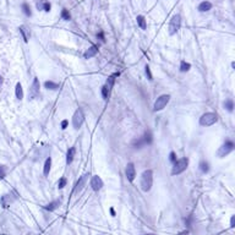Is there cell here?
<instances>
[{
	"label": "cell",
	"instance_id": "cell-35",
	"mask_svg": "<svg viewBox=\"0 0 235 235\" xmlns=\"http://www.w3.org/2000/svg\"><path fill=\"white\" fill-rule=\"evenodd\" d=\"M45 2H48V0H37V4H36V5H37V9L39 10V9H41V6H42V4H43V3H45Z\"/></svg>",
	"mask_w": 235,
	"mask_h": 235
},
{
	"label": "cell",
	"instance_id": "cell-25",
	"mask_svg": "<svg viewBox=\"0 0 235 235\" xmlns=\"http://www.w3.org/2000/svg\"><path fill=\"white\" fill-rule=\"evenodd\" d=\"M200 169H201V171L202 173H208L210 171V163L208 162H206V161H201V163H200Z\"/></svg>",
	"mask_w": 235,
	"mask_h": 235
},
{
	"label": "cell",
	"instance_id": "cell-14",
	"mask_svg": "<svg viewBox=\"0 0 235 235\" xmlns=\"http://www.w3.org/2000/svg\"><path fill=\"white\" fill-rule=\"evenodd\" d=\"M75 154H76V148L75 147H71V148H69L68 153H66V164H71L74 162V158H75Z\"/></svg>",
	"mask_w": 235,
	"mask_h": 235
},
{
	"label": "cell",
	"instance_id": "cell-38",
	"mask_svg": "<svg viewBox=\"0 0 235 235\" xmlns=\"http://www.w3.org/2000/svg\"><path fill=\"white\" fill-rule=\"evenodd\" d=\"M234 220H235V217L231 216V219H230V227H231V228H234Z\"/></svg>",
	"mask_w": 235,
	"mask_h": 235
},
{
	"label": "cell",
	"instance_id": "cell-23",
	"mask_svg": "<svg viewBox=\"0 0 235 235\" xmlns=\"http://www.w3.org/2000/svg\"><path fill=\"white\" fill-rule=\"evenodd\" d=\"M50 168H51V158L49 157V158H47V161H45V163H44V168H43V173H44L45 176L49 175Z\"/></svg>",
	"mask_w": 235,
	"mask_h": 235
},
{
	"label": "cell",
	"instance_id": "cell-13",
	"mask_svg": "<svg viewBox=\"0 0 235 235\" xmlns=\"http://www.w3.org/2000/svg\"><path fill=\"white\" fill-rule=\"evenodd\" d=\"M97 53H98V47H97V45H92V47H90V48H88V49L84 51L83 56H84V59H90V58L96 56Z\"/></svg>",
	"mask_w": 235,
	"mask_h": 235
},
{
	"label": "cell",
	"instance_id": "cell-1",
	"mask_svg": "<svg viewBox=\"0 0 235 235\" xmlns=\"http://www.w3.org/2000/svg\"><path fill=\"white\" fill-rule=\"evenodd\" d=\"M153 184V171L152 170H144L141 175V189L147 192L150 191Z\"/></svg>",
	"mask_w": 235,
	"mask_h": 235
},
{
	"label": "cell",
	"instance_id": "cell-8",
	"mask_svg": "<svg viewBox=\"0 0 235 235\" xmlns=\"http://www.w3.org/2000/svg\"><path fill=\"white\" fill-rule=\"evenodd\" d=\"M170 101V96L169 94H162L161 97L157 98V101L154 102V105H153V110L154 111H159L162 109H164L167 107V104L169 103Z\"/></svg>",
	"mask_w": 235,
	"mask_h": 235
},
{
	"label": "cell",
	"instance_id": "cell-15",
	"mask_svg": "<svg viewBox=\"0 0 235 235\" xmlns=\"http://www.w3.org/2000/svg\"><path fill=\"white\" fill-rule=\"evenodd\" d=\"M0 201H2V204H3V207H9V206L12 203V201H14V197L9 194V195H4L3 197H2V200H0Z\"/></svg>",
	"mask_w": 235,
	"mask_h": 235
},
{
	"label": "cell",
	"instance_id": "cell-24",
	"mask_svg": "<svg viewBox=\"0 0 235 235\" xmlns=\"http://www.w3.org/2000/svg\"><path fill=\"white\" fill-rule=\"evenodd\" d=\"M18 29H20V33L22 35V38H23V41L27 43V42H28V39H29V33L27 32L26 27H25V26H21Z\"/></svg>",
	"mask_w": 235,
	"mask_h": 235
},
{
	"label": "cell",
	"instance_id": "cell-27",
	"mask_svg": "<svg viewBox=\"0 0 235 235\" xmlns=\"http://www.w3.org/2000/svg\"><path fill=\"white\" fill-rule=\"evenodd\" d=\"M190 69H191V65H190L189 63L181 61V64H180V71H181V72H186V71H189Z\"/></svg>",
	"mask_w": 235,
	"mask_h": 235
},
{
	"label": "cell",
	"instance_id": "cell-28",
	"mask_svg": "<svg viewBox=\"0 0 235 235\" xmlns=\"http://www.w3.org/2000/svg\"><path fill=\"white\" fill-rule=\"evenodd\" d=\"M109 92H110V90H109V88L104 84L103 87H102V97H103V99H108V97H109Z\"/></svg>",
	"mask_w": 235,
	"mask_h": 235
},
{
	"label": "cell",
	"instance_id": "cell-2",
	"mask_svg": "<svg viewBox=\"0 0 235 235\" xmlns=\"http://www.w3.org/2000/svg\"><path fill=\"white\" fill-rule=\"evenodd\" d=\"M153 142V136H152V132L151 131H146L143 134L142 137H140L138 140H135L132 142V146L135 147V148H142L143 146L146 144H151Z\"/></svg>",
	"mask_w": 235,
	"mask_h": 235
},
{
	"label": "cell",
	"instance_id": "cell-11",
	"mask_svg": "<svg viewBox=\"0 0 235 235\" xmlns=\"http://www.w3.org/2000/svg\"><path fill=\"white\" fill-rule=\"evenodd\" d=\"M88 176H90V173H86V174H83L81 178L78 179V181L76 183V185H75V189H74V192H80L83 187H84V185H86V183H87V180H88Z\"/></svg>",
	"mask_w": 235,
	"mask_h": 235
},
{
	"label": "cell",
	"instance_id": "cell-31",
	"mask_svg": "<svg viewBox=\"0 0 235 235\" xmlns=\"http://www.w3.org/2000/svg\"><path fill=\"white\" fill-rule=\"evenodd\" d=\"M144 72H146L147 78H148L150 81H152V80H153V76H152V72H151V69H150V66H148V65H146V68H144Z\"/></svg>",
	"mask_w": 235,
	"mask_h": 235
},
{
	"label": "cell",
	"instance_id": "cell-16",
	"mask_svg": "<svg viewBox=\"0 0 235 235\" xmlns=\"http://www.w3.org/2000/svg\"><path fill=\"white\" fill-rule=\"evenodd\" d=\"M198 11L200 12H206V11H210L212 9V4L210 2H202L200 5H198Z\"/></svg>",
	"mask_w": 235,
	"mask_h": 235
},
{
	"label": "cell",
	"instance_id": "cell-39",
	"mask_svg": "<svg viewBox=\"0 0 235 235\" xmlns=\"http://www.w3.org/2000/svg\"><path fill=\"white\" fill-rule=\"evenodd\" d=\"M110 213H111V216H113V217L115 216V211H114V208H110Z\"/></svg>",
	"mask_w": 235,
	"mask_h": 235
},
{
	"label": "cell",
	"instance_id": "cell-30",
	"mask_svg": "<svg viewBox=\"0 0 235 235\" xmlns=\"http://www.w3.org/2000/svg\"><path fill=\"white\" fill-rule=\"evenodd\" d=\"M61 17H63V20H65V21H69V20L71 18V15H70L69 10H66V9H63V11H61Z\"/></svg>",
	"mask_w": 235,
	"mask_h": 235
},
{
	"label": "cell",
	"instance_id": "cell-29",
	"mask_svg": "<svg viewBox=\"0 0 235 235\" xmlns=\"http://www.w3.org/2000/svg\"><path fill=\"white\" fill-rule=\"evenodd\" d=\"M50 9H51L50 3H49V2H45V3H43V4H42V6H41V9H39V10H43V11H45V12H49V11H50Z\"/></svg>",
	"mask_w": 235,
	"mask_h": 235
},
{
	"label": "cell",
	"instance_id": "cell-33",
	"mask_svg": "<svg viewBox=\"0 0 235 235\" xmlns=\"http://www.w3.org/2000/svg\"><path fill=\"white\" fill-rule=\"evenodd\" d=\"M65 185H66V178H61L60 180H59V183H58V187L63 189V187H65Z\"/></svg>",
	"mask_w": 235,
	"mask_h": 235
},
{
	"label": "cell",
	"instance_id": "cell-5",
	"mask_svg": "<svg viewBox=\"0 0 235 235\" xmlns=\"http://www.w3.org/2000/svg\"><path fill=\"white\" fill-rule=\"evenodd\" d=\"M189 165V159L187 158H181L179 161H175L174 162V165H173V169H171V174L173 175H179L181 174L183 171L186 170Z\"/></svg>",
	"mask_w": 235,
	"mask_h": 235
},
{
	"label": "cell",
	"instance_id": "cell-10",
	"mask_svg": "<svg viewBox=\"0 0 235 235\" xmlns=\"http://www.w3.org/2000/svg\"><path fill=\"white\" fill-rule=\"evenodd\" d=\"M125 174H126V178L129 181H134L135 178H136V169H135V165L134 163H127L126 165V169H125Z\"/></svg>",
	"mask_w": 235,
	"mask_h": 235
},
{
	"label": "cell",
	"instance_id": "cell-40",
	"mask_svg": "<svg viewBox=\"0 0 235 235\" xmlns=\"http://www.w3.org/2000/svg\"><path fill=\"white\" fill-rule=\"evenodd\" d=\"M3 81H4V80H3V77L0 76V87H2V84H3Z\"/></svg>",
	"mask_w": 235,
	"mask_h": 235
},
{
	"label": "cell",
	"instance_id": "cell-34",
	"mask_svg": "<svg viewBox=\"0 0 235 235\" xmlns=\"http://www.w3.org/2000/svg\"><path fill=\"white\" fill-rule=\"evenodd\" d=\"M169 159H170V162H175L176 161V154H175V152H170V154H169Z\"/></svg>",
	"mask_w": 235,
	"mask_h": 235
},
{
	"label": "cell",
	"instance_id": "cell-37",
	"mask_svg": "<svg viewBox=\"0 0 235 235\" xmlns=\"http://www.w3.org/2000/svg\"><path fill=\"white\" fill-rule=\"evenodd\" d=\"M97 37H98L102 42H104V41H105V39H104V33H103V32H99V33L97 35Z\"/></svg>",
	"mask_w": 235,
	"mask_h": 235
},
{
	"label": "cell",
	"instance_id": "cell-36",
	"mask_svg": "<svg viewBox=\"0 0 235 235\" xmlns=\"http://www.w3.org/2000/svg\"><path fill=\"white\" fill-rule=\"evenodd\" d=\"M68 124H69V121H68V120H63V121H61V129H63V130H65V129L68 127Z\"/></svg>",
	"mask_w": 235,
	"mask_h": 235
},
{
	"label": "cell",
	"instance_id": "cell-9",
	"mask_svg": "<svg viewBox=\"0 0 235 235\" xmlns=\"http://www.w3.org/2000/svg\"><path fill=\"white\" fill-rule=\"evenodd\" d=\"M39 88H41V83H39V80L37 77L33 78V82L29 87V99H37L39 96H41V92H39Z\"/></svg>",
	"mask_w": 235,
	"mask_h": 235
},
{
	"label": "cell",
	"instance_id": "cell-4",
	"mask_svg": "<svg viewBox=\"0 0 235 235\" xmlns=\"http://www.w3.org/2000/svg\"><path fill=\"white\" fill-rule=\"evenodd\" d=\"M218 121V115L216 113H206L200 117V124L202 126H212Z\"/></svg>",
	"mask_w": 235,
	"mask_h": 235
},
{
	"label": "cell",
	"instance_id": "cell-12",
	"mask_svg": "<svg viewBox=\"0 0 235 235\" xmlns=\"http://www.w3.org/2000/svg\"><path fill=\"white\" fill-rule=\"evenodd\" d=\"M103 180L101 179V176H98V175H94V176H92V179H91V186H92V189L94 190V191H99L102 187H103Z\"/></svg>",
	"mask_w": 235,
	"mask_h": 235
},
{
	"label": "cell",
	"instance_id": "cell-20",
	"mask_svg": "<svg viewBox=\"0 0 235 235\" xmlns=\"http://www.w3.org/2000/svg\"><path fill=\"white\" fill-rule=\"evenodd\" d=\"M136 20H137V25H138L142 29H147V21H146V18H144V16L138 15V16L136 17Z\"/></svg>",
	"mask_w": 235,
	"mask_h": 235
},
{
	"label": "cell",
	"instance_id": "cell-41",
	"mask_svg": "<svg viewBox=\"0 0 235 235\" xmlns=\"http://www.w3.org/2000/svg\"><path fill=\"white\" fill-rule=\"evenodd\" d=\"M144 235H156V234H153V233H150V234H144Z\"/></svg>",
	"mask_w": 235,
	"mask_h": 235
},
{
	"label": "cell",
	"instance_id": "cell-21",
	"mask_svg": "<svg viewBox=\"0 0 235 235\" xmlns=\"http://www.w3.org/2000/svg\"><path fill=\"white\" fill-rule=\"evenodd\" d=\"M117 76H119V72H117V74H114V75H111V76H109V77H108L105 86L109 88V90H111V88H113L114 82H115V77H117Z\"/></svg>",
	"mask_w": 235,
	"mask_h": 235
},
{
	"label": "cell",
	"instance_id": "cell-22",
	"mask_svg": "<svg viewBox=\"0 0 235 235\" xmlns=\"http://www.w3.org/2000/svg\"><path fill=\"white\" fill-rule=\"evenodd\" d=\"M21 8H22L23 14H25L27 17H31V16H32V10H31V6H29L27 3H23V4L21 5Z\"/></svg>",
	"mask_w": 235,
	"mask_h": 235
},
{
	"label": "cell",
	"instance_id": "cell-7",
	"mask_svg": "<svg viewBox=\"0 0 235 235\" xmlns=\"http://www.w3.org/2000/svg\"><path fill=\"white\" fill-rule=\"evenodd\" d=\"M83 121H84V114H83L82 109L78 108V109L74 113V116H72V125H74V129L78 130V129L82 126Z\"/></svg>",
	"mask_w": 235,
	"mask_h": 235
},
{
	"label": "cell",
	"instance_id": "cell-6",
	"mask_svg": "<svg viewBox=\"0 0 235 235\" xmlns=\"http://www.w3.org/2000/svg\"><path fill=\"white\" fill-rule=\"evenodd\" d=\"M234 148H235L234 142H233V141H230V140H228V141H225V142L220 146V148L218 150V156H219L220 158H223V157L228 156L230 152H233V151H234Z\"/></svg>",
	"mask_w": 235,
	"mask_h": 235
},
{
	"label": "cell",
	"instance_id": "cell-42",
	"mask_svg": "<svg viewBox=\"0 0 235 235\" xmlns=\"http://www.w3.org/2000/svg\"><path fill=\"white\" fill-rule=\"evenodd\" d=\"M3 235H6V234H3Z\"/></svg>",
	"mask_w": 235,
	"mask_h": 235
},
{
	"label": "cell",
	"instance_id": "cell-17",
	"mask_svg": "<svg viewBox=\"0 0 235 235\" xmlns=\"http://www.w3.org/2000/svg\"><path fill=\"white\" fill-rule=\"evenodd\" d=\"M44 87L47 88V90H51V91H56L59 90V87H60V84L54 82V81H45L44 82Z\"/></svg>",
	"mask_w": 235,
	"mask_h": 235
},
{
	"label": "cell",
	"instance_id": "cell-32",
	"mask_svg": "<svg viewBox=\"0 0 235 235\" xmlns=\"http://www.w3.org/2000/svg\"><path fill=\"white\" fill-rule=\"evenodd\" d=\"M6 176V168L5 165H0V179H4Z\"/></svg>",
	"mask_w": 235,
	"mask_h": 235
},
{
	"label": "cell",
	"instance_id": "cell-18",
	"mask_svg": "<svg viewBox=\"0 0 235 235\" xmlns=\"http://www.w3.org/2000/svg\"><path fill=\"white\" fill-rule=\"evenodd\" d=\"M15 94H16V98L18 101H21L23 98V90H22V84L20 82H17L15 86Z\"/></svg>",
	"mask_w": 235,
	"mask_h": 235
},
{
	"label": "cell",
	"instance_id": "cell-19",
	"mask_svg": "<svg viewBox=\"0 0 235 235\" xmlns=\"http://www.w3.org/2000/svg\"><path fill=\"white\" fill-rule=\"evenodd\" d=\"M60 203H61V201L60 200H56V201H53V202H50L49 204H47L45 206V210L47 211H49V212H51V211H54V210H56L59 206H60Z\"/></svg>",
	"mask_w": 235,
	"mask_h": 235
},
{
	"label": "cell",
	"instance_id": "cell-3",
	"mask_svg": "<svg viewBox=\"0 0 235 235\" xmlns=\"http://www.w3.org/2000/svg\"><path fill=\"white\" fill-rule=\"evenodd\" d=\"M180 26H181V16L180 14H175L171 18H170V22H169V35L173 36L175 33H178V31L180 29Z\"/></svg>",
	"mask_w": 235,
	"mask_h": 235
},
{
	"label": "cell",
	"instance_id": "cell-26",
	"mask_svg": "<svg viewBox=\"0 0 235 235\" xmlns=\"http://www.w3.org/2000/svg\"><path fill=\"white\" fill-rule=\"evenodd\" d=\"M224 107H225V109L228 110V111H233L234 110V102H233V99H227L225 102H224Z\"/></svg>",
	"mask_w": 235,
	"mask_h": 235
}]
</instances>
